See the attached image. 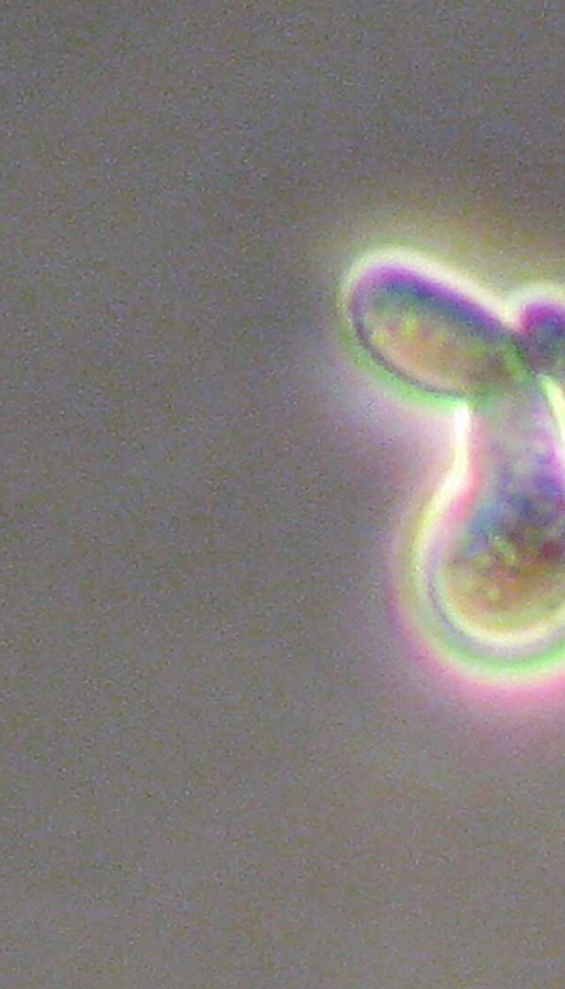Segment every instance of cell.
I'll use <instances>...</instances> for the list:
<instances>
[{
	"instance_id": "1",
	"label": "cell",
	"mask_w": 565,
	"mask_h": 989,
	"mask_svg": "<svg viewBox=\"0 0 565 989\" xmlns=\"http://www.w3.org/2000/svg\"><path fill=\"white\" fill-rule=\"evenodd\" d=\"M514 507L503 527L490 524L487 559L480 574L481 613L490 629L531 628L565 605V514L533 500ZM512 515V513H511Z\"/></svg>"
}]
</instances>
